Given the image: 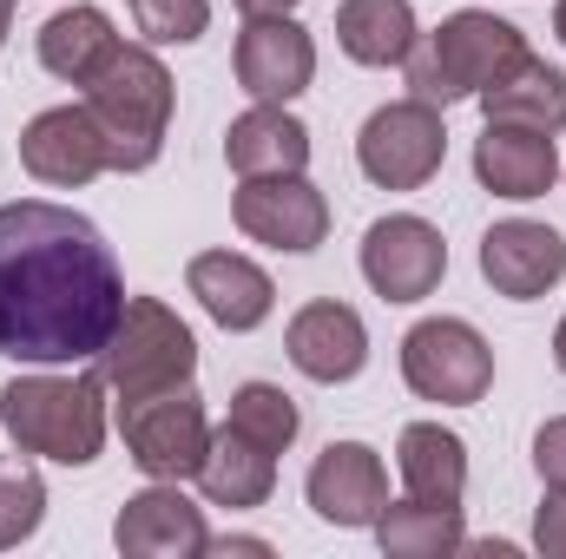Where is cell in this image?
Here are the masks:
<instances>
[{
  "label": "cell",
  "instance_id": "603a6c76",
  "mask_svg": "<svg viewBox=\"0 0 566 559\" xmlns=\"http://www.w3.org/2000/svg\"><path fill=\"white\" fill-rule=\"evenodd\" d=\"M416 7L409 0H343L336 7V46L356 66H402L416 46Z\"/></svg>",
  "mask_w": 566,
  "mask_h": 559
},
{
  "label": "cell",
  "instance_id": "9c48e42d",
  "mask_svg": "<svg viewBox=\"0 0 566 559\" xmlns=\"http://www.w3.org/2000/svg\"><path fill=\"white\" fill-rule=\"evenodd\" d=\"M231 218L251 244L264 251H316L329 238V198L303 178V171H277V178H244L238 198H231Z\"/></svg>",
  "mask_w": 566,
  "mask_h": 559
},
{
  "label": "cell",
  "instance_id": "7c38bea8",
  "mask_svg": "<svg viewBox=\"0 0 566 559\" xmlns=\"http://www.w3.org/2000/svg\"><path fill=\"white\" fill-rule=\"evenodd\" d=\"M20 165H27L40 184H53V191H80V184H93L99 171H113V151H106V133H99L93 106L80 99V106H46V113L27 119V133H20Z\"/></svg>",
  "mask_w": 566,
  "mask_h": 559
},
{
  "label": "cell",
  "instance_id": "5bb4252c",
  "mask_svg": "<svg viewBox=\"0 0 566 559\" xmlns=\"http://www.w3.org/2000/svg\"><path fill=\"white\" fill-rule=\"evenodd\" d=\"M113 547L126 559H198L211 547V527H205V507H191L178 481H151L119 507Z\"/></svg>",
  "mask_w": 566,
  "mask_h": 559
},
{
  "label": "cell",
  "instance_id": "e0dca14e",
  "mask_svg": "<svg viewBox=\"0 0 566 559\" xmlns=\"http://www.w3.org/2000/svg\"><path fill=\"white\" fill-rule=\"evenodd\" d=\"M185 289H191V296L205 303V316H211L218 329H231V336L264 329L271 309H277L271 271L251 264V257H238V251H198V257L185 264Z\"/></svg>",
  "mask_w": 566,
  "mask_h": 559
},
{
  "label": "cell",
  "instance_id": "1f68e13d",
  "mask_svg": "<svg viewBox=\"0 0 566 559\" xmlns=\"http://www.w3.org/2000/svg\"><path fill=\"white\" fill-rule=\"evenodd\" d=\"M238 7H244V20H251V13H290L296 0H238Z\"/></svg>",
  "mask_w": 566,
  "mask_h": 559
},
{
  "label": "cell",
  "instance_id": "83f0119b",
  "mask_svg": "<svg viewBox=\"0 0 566 559\" xmlns=\"http://www.w3.org/2000/svg\"><path fill=\"white\" fill-rule=\"evenodd\" d=\"M46 520V481L40 474H0V553L33 540Z\"/></svg>",
  "mask_w": 566,
  "mask_h": 559
},
{
  "label": "cell",
  "instance_id": "52a82bcc",
  "mask_svg": "<svg viewBox=\"0 0 566 559\" xmlns=\"http://www.w3.org/2000/svg\"><path fill=\"white\" fill-rule=\"evenodd\" d=\"M402 382L441 402V409H474L488 389H494V349L474 323L461 316H428L402 336Z\"/></svg>",
  "mask_w": 566,
  "mask_h": 559
},
{
  "label": "cell",
  "instance_id": "3957f363",
  "mask_svg": "<svg viewBox=\"0 0 566 559\" xmlns=\"http://www.w3.org/2000/svg\"><path fill=\"white\" fill-rule=\"evenodd\" d=\"M0 428L20 441V454L60 461V467H93L106 447V382L93 376H13L0 389Z\"/></svg>",
  "mask_w": 566,
  "mask_h": 559
},
{
  "label": "cell",
  "instance_id": "f1b7e54d",
  "mask_svg": "<svg viewBox=\"0 0 566 559\" xmlns=\"http://www.w3.org/2000/svg\"><path fill=\"white\" fill-rule=\"evenodd\" d=\"M534 467H541V487L566 494V415H554L534 434Z\"/></svg>",
  "mask_w": 566,
  "mask_h": 559
},
{
  "label": "cell",
  "instance_id": "d6986e66",
  "mask_svg": "<svg viewBox=\"0 0 566 559\" xmlns=\"http://www.w3.org/2000/svg\"><path fill=\"white\" fill-rule=\"evenodd\" d=\"M271 487H277V454L258 447L251 434H238L231 421L211 428V447H205V461H198V494H205L211 507L244 514V507H264Z\"/></svg>",
  "mask_w": 566,
  "mask_h": 559
},
{
  "label": "cell",
  "instance_id": "8992f818",
  "mask_svg": "<svg viewBox=\"0 0 566 559\" xmlns=\"http://www.w3.org/2000/svg\"><path fill=\"white\" fill-rule=\"evenodd\" d=\"M119 434H126V454L145 481H198V461L211 447V415H205L198 389L178 382V389L119 402Z\"/></svg>",
  "mask_w": 566,
  "mask_h": 559
},
{
  "label": "cell",
  "instance_id": "d6a6232c",
  "mask_svg": "<svg viewBox=\"0 0 566 559\" xmlns=\"http://www.w3.org/2000/svg\"><path fill=\"white\" fill-rule=\"evenodd\" d=\"M554 362H560V376H566V316H560V329H554Z\"/></svg>",
  "mask_w": 566,
  "mask_h": 559
},
{
  "label": "cell",
  "instance_id": "ffe728a7",
  "mask_svg": "<svg viewBox=\"0 0 566 559\" xmlns=\"http://www.w3.org/2000/svg\"><path fill=\"white\" fill-rule=\"evenodd\" d=\"M396 474L409 487V500L428 507H461L468 494V441L441 421H409L396 441Z\"/></svg>",
  "mask_w": 566,
  "mask_h": 559
},
{
  "label": "cell",
  "instance_id": "7402d4cb",
  "mask_svg": "<svg viewBox=\"0 0 566 559\" xmlns=\"http://www.w3.org/2000/svg\"><path fill=\"white\" fill-rule=\"evenodd\" d=\"M224 158L238 178H277V171H303L310 165V126L290 106H251L244 119H231L224 133Z\"/></svg>",
  "mask_w": 566,
  "mask_h": 559
},
{
  "label": "cell",
  "instance_id": "4dcf8cb0",
  "mask_svg": "<svg viewBox=\"0 0 566 559\" xmlns=\"http://www.w3.org/2000/svg\"><path fill=\"white\" fill-rule=\"evenodd\" d=\"M205 553H224V559H231V553H258V559H264V553H271V540H251V534H224V540H211Z\"/></svg>",
  "mask_w": 566,
  "mask_h": 559
},
{
  "label": "cell",
  "instance_id": "ac0fdd59",
  "mask_svg": "<svg viewBox=\"0 0 566 559\" xmlns=\"http://www.w3.org/2000/svg\"><path fill=\"white\" fill-rule=\"evenodd\" d=\"M474 178L507 198V204H534L560 184V151H554V133H534V126H494L474 139Z\"/></svg>",
  "mask_w": 566,
  "mask_h": 559
},
{
  "label": "cell",
  "instance_id": "9a60e30c",
  "mask_svg": "<svg viewBox=\"0 0 566 559\" xmlns=\"http://www.w3.org/2000/svg\"><path fill=\"white\" fill-rule=\"evenodd\" d=\"M283 349H290V362H296L310 382H323V389L356 382V376L369 369V329H363V316H356L349 303H336V296L303 303V309L290 316V329H283Z\"/></svg>",
  "mask_w": 566,
  "mask_h": 559
},
{
  "label": "cell",
  "instance_id": "ba28073f",
  "mask_svg": "<svg viewBox=\"0 0 566 559\" xmlns=\"http://www.w3.org/2000/svg\"><path fill=\"white\" fill-rule=\"evenodd\" d=\"M441 158H448V126H441V106H428V99L376 106L356 133V165L382 191H422L441 171Z\"/></svg>",
  "mask_w": 566,
  "mask_h": 559
},
{
  "label": "cell",
  "instance_id": "7a4b0ae2",
  "mask_svg": "<svg viewBox=\"0 0 566 559\" xmlns=\"http://www.w3.org/2000/svg\"><path fill=\"white\" fill-rule=\"evenodd\" d=\"M514 60H527V33L488 7H461L434 33H416L402 73H409V99H428L448 113L454 99H481Z\"/></svg>",
  "mask_w": 566,
  "mask_h": 559
},
{
  "label": "cell",
  "instance_id": "6da1fadb",
  "mask_svg": "<svg viewBox=\"0 0 566 559\" xmlns=\"http://www.w3.org/2000/svg\"><path fill=\"white\" fill-rule=\"evenodd\" d=\"M126 309V277L93 218L20 198L0 204V356L27 369L99 362Z\"/></svg>",
  "mask_w": 566,
  "mask_h": 559
},
{
  "label": "cell",
  "instance_id": "e575fe53",
  "mask_svg": "<svg viewBox=\"0 0 566 559\" xmlns=\"http://www.w3.org/2000/svg\"><path fill=\"white\" fill-rule=\"evenodd\" d=\"M554 33H560V46H566V0L554 7Z\"/></svg>",
  "mask_w": 566,
  "mask_h": 559
},
{
  "label": "cell",
  "instance_id": "2e32d148",
  "mask_svg": "<svg viewBox=\"0 0 566 559\" xmlns=\"http://www.w3.org/2000/svg\"><path fill=\"white\" fill-rule=\"evenodd\" d=\"M481 277L494 296L507 303H534L566 277V238L554 224H534V218H507L481 238Z\"/></svg>",
  "mask_w": 566,
  "mask_h": 559
},
{
  "label": "cell",
  "instance_id": "d4e9b609",
  "mask_svg": "<svg viewBox=\"0 0 566 559\" xmlns=\"http://www.w3.org/2000/svg\"><path fill=\"white\" fill-rule=\"evenodd\" d=\"M376 547L389 559H441L468 547L461 507H428V500H389L376 520Z\"/></svg>",
  "mask_w": 566,
  "mask_h": 559
},
{
  "label": "cell",
  "instance_id": "277c9868",
  "mask_svg": "<svg viewBox=\"0 0 566 559\" xmlns=\"http://www.w3.org/2000/svg\"><path fill=\"white\" fill-rule=\"evenodd\" d=\"M86 106L106 133L113 171H151L165 151V126H171V73L151 46H113V60L86 80Z\"/></svg>",
  "mask_w": 566,
  "mask_h": 559
},
{
  "label": "cell",
  "instance_id": "8fae6325",
  "mask_svg": "<svg viewBox=\"0 0 566 559\" xmlns=\"http://www.w3.org/2000/svg\"><path fill=\"white\" fill-rule=\"evenodd\" d=\"M363 277H369V289L382 303H422L448 277V244H441V231L428 218H416V211L376 218L363 231Z\"/></svg>",
  "mask_w": 566,
  "mask_h": 559
},
{
  "label": "cell",
  "instance_id": "44dd1931",
  "mask_svg": "<svg viewBox=\"0 0 566 559\" xmlns=\"http://www.w3.org/2000/svg\"><path fill=\"white\" fill-rule=\"evenodd\" d=\"M481 119H494V126H534V133H566V73L560 66H547V60H514L481 99Z\"/></svg>",
  "mask_w": 566,
  "mask_h": 559
},
{
  "label": "cell",
  "instance_id": "5b68a950",
  "mask_svg": "<svg viewBox=\"0 0 566 559\" xmlns=\"http://www.w3.org/2000/svg\"><path fill=\"white\" fill-rule=\"evenodd\" d=\"M198 376V336L191 323L158 303V296H126L106 349H99V382L133 402V395H158V389H178Z\"/></svg>",
  "mask_w": 566,
  "mask_h": 559
},
{
  "label": "cell",
  "instance_id": "30bf717a",
  "mask_svg": "<svg viewBox=\"0 0 566 559\" xmlns=\"http://www.w3.org/2000/svg\"><path fill=\"white\" fill-rule=\"evenodd\" d=\"M231 73L258 106H290L316 80V40L296 13H251L231 46Z\"/></svg>",
  "mask_w": 566,
  "mask_h": 559
},
{
  "label": "cell",
  "instance_id": "4fadbf2b",
  "mask_svg": "<svg viewBox=\"0 0 566 559\" xmlns=\"http://www.w3.org/2000/svg\"><path fill=\"white\" fill-rule=\"evenodd\" d=\"M316 520L329 527H376L382 507H389V467L369 441H329L316 461H310V481H303Z\"/></svg>",
  "mask_w": 566,
  "mask_h": 559
},
{
  "label": "cell",
  "instance_id": "484cf974",
  "mask_svg": "<svg viewBox=\"0 0 566 559\" xmlns=\"http://www.w3.org/2000/svg\"><path fill=\"white\" fill-rule=\"evenodd\" d=\"M231 428L238 434H251L258 447H271V454H283L290 441H296V428H303V415H296V402L283 395L277 382H244V389H231Z\"/></svg>",
  "mask_w": 566,
  "mask_h": 559
},
{
  "label": "cell",
  "instance_id": "f546056e",
  "mask_svg": "<svg viewBox=\"0 0 566 559\" xmlns=\"http://www.w3.org/2000/svg\"><path fill=\"white\" fill-rule=\"evenodd\" d=\"M534 547L547 559H566V494H554V487H547V500L534 514Z\"/></svg>",
  "mask_w": 566,
  "mask_h": 559
},
{
  "label": "cell",
  "instance_id": "cb8c5ba5",
  "mask_svg": "<svg viewBox=\"0 0 566 559\" xmlns=\"http://www.w3.org/2000/svg\"><path fill=\"white\" fill-rule=\"evenodd\" d=\"M113 46H119V33H113L106 7H66L40 27V66L66 86H86L113 60Z\"/></svg>",
  "mask_w": 566,
  "mask_h": 559
},
{
  "label": "cell",
  "instance_id": "4316f807",
  "mask_svg": "<svg viewBox=\"0 0 566 559\" xmlns=\"http://www.w3.org/2000/svg\"><path fill=\"white\" fill-rule=\"evenodd\" d=\"M145 46H191L211 27V0H126Z\"/></svg>",
  "mask_w": 566,
  "mask_h": 559
},
{
  "label": "cell",
  "instance_id": "836d02e7",
  "mask_svg": "<svg viewBox=\"0 0 566 559\" xmlns=\"http://www.w3.org/2000/svg\"><path fill=\"white\" fill-rule=\"evenodd\" d=\"M7 33H13V0H0V46H7Z\"/></svg>",
  "mask_w": 566,
  "mask_h": 559
}]
</instances>
